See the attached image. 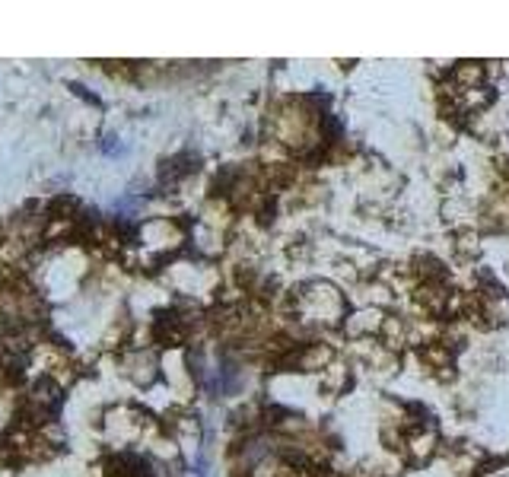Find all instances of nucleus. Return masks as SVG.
Here are the masks:
<instances>
[{
  "label": "nucleus",
  "instance_id": "obj_1",
  "mask_svg": "<svg viewBox=\"0 0 509 477\" xmlns=\"http://www.w3.org/2000/svg\"><path fill=\"white\" fill-rule=\"evenodd\" d=\"M74 204H76L74 197H54V201L48 204V213H51V216H57V220H61V216H67V210L74 207Z\"/></svg>",
  "mask_w": 509,
  "mask_h": 477
}]
</instances>
